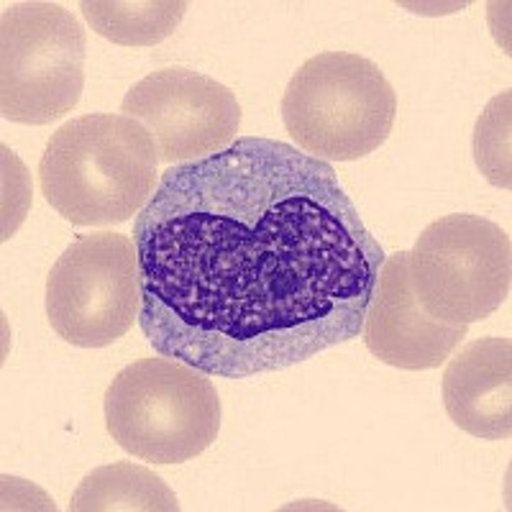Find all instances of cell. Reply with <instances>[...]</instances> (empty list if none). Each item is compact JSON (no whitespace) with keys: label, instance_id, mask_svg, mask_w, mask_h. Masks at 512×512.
<instances>
[{"label":"cell","instance_id":"cell-13","mask_svg":"<svg viewBox=\"0 0 512 512\" xmlns=\"http://www.w3.org/2000/svg\"><path fill=\"white\" fill-rule=\"evenodd\" d=\"M474 159L484 177L510 190V90L492 98L474 128Z\"/></svg>","mask_w":512,"mask_h":512},{"label":"cell","instance_id":"cell-12","mask_svg":"<svg viewBox=\"0 0 512 512\" xmlns=\"http://www.w3.org/2000/svg\"><path fill=\"white\" fill-rule=\"evenodd\" d=\"M187 3L175 0H82L80 11L93 31L118 47H154L175 34Z\"/></svg>","mask_w":512,"mask_h":512},{"label":"cell","instance_id":"cell-1","mask_svg":"<svg viewBox=\"0 0 512 512\" xmlns=\"http://www.w3.org/2000/svg\"><path fill=\"white\" fill-rule=\"evenodd\" d=\"M134 244L146 341L221 379L359 338L387 259L331 164L262 136L167 167Z\"/></svg>","mask_w":512,"mask_h":512},{"label":"cell","instance_id":"cell-5","mask_svg":"<svg viewBox=\"0 0 512 512\" xmlns=\"http://www.w3.org/2000/svg\"><path fill=\"white\" fill-rule=\"evenodd\" d=\"M88 36L59 3H11L0 13V116L49 126L80 103Z\"/></svg>","mask_w":512,"mask_h":512},{"label":"cell","instance_id":"cell-8","mask_svg":"<svg viewBox=\"0 0 512 512\" xmlns=\"http://www.w3.org/2000/svg\"><path fill=\"white\" fill-rule=\"evenodd\" d=\"M121 116L139 121L157 144L159 164L172 167L228 149L239 134L241 105L213 77L162 67L128 90Z\"/></svg>","mask_w":512,"mask_h":512},{"label":"cell","instance_id":"cell-3","mask_svg":"<svg viewBox=\"0 0 512 512\" xmlns=\"http://www.w3.org/2000/svg\"><path fill=\"white\" fill-rule=\"evenodd\" d=\"M103 408L113 441L152 464H185L221 433V400L210 374L159 354L123 367L105 390Z\"/></svg>","mask_w":512,"mask_h":512},{"label":"cell","instance_id":"cell-7","mask_svg":"<svg viewBox=\"0 0 512 512\" xmlns=\"http://www.w3.org/2000/svg\"><path fill=\"white\" fill-rule=\"evenodd\" d=\"M141 277L134 239L116 231L80 236L47 277V318L62 341L103 349L139 320Z\"/></svg>","mask_w":512,"mask_h":512},{"label":"cell","instance_id":"cell-10","mask_svg":"<svg viewBox=\"0 0 512 512\" xmlns=\"http://www.w3.org/2000/svg\"><path fill=\"white\" fill-rule=\"evenodd\" d=\"M443 405L456 428L482 441L512 433V344L487 336L466 344L443 372Z\"/></svg>","mask_w":512,"mask_h":512},{"label":"cell","instance_id":"cell-6","mask_svg":"<svg viewBox=\"0 0 512 512\" xmlns=\"http://www.w3.org/2000/svg\"><path fill=\"white\" fill-rule=\"evenodd\" d=\"M408 269L431 318L446 326L482 323L510 297V233L472 213L443 216L418 236Z\"/></svg>","mask_w":512,"mask_h":512},{"label":"cell","instance_id":"cell-4","mask_svg":"<svg viewBox=\"0 0 512 512\" xmlns=\"http://www.w3.org/2000/svg\"><path fill=\"white\" fill-rule=\"evenodd\" d=\"M397 95L367 57L323 52L292 75L282 98L287 134L320 162H356L390 139Z\"/></svg>","mask_w":512,"mask_h":512},{"label":"cell","instance_id":"cell-2","mask_svg":"<svg viewBox=\"0 0 512 512\" xmlns=\"http://www.w3.org/2000/svg\"><path fill=\"white\" fill-rule=\"evenodd\" d=\"M157 169V144L139 121L88 113L52 134L39 162V187L72 226H118L149 203Z\"/></svg>","mask_w":512,"mask_h":512},{"label":"cell","instance_id":"cell-11","mask_svg":"<svg viewBox=\"0 0 512 512\" xmlns=\"http://www.w3.org/2000/svg\"><path fill=\"white\" fill-rule=\"evenodd\" d=\"M72 512H177L180 500L162 477L146 466L118 461L82 479L70 502Z\"/></svg>","mask_w":512,"mask_h":512},{"label":"cell","instance_id":"cell-9","mask_svg":"<svg viewBox=\"0 0 512 512\" xmlns=\"http://www.w3.org/2000/svg\"><path fill=\"white\" fill-rule=\"evenodd\" d=\"M410 251L387 256L364 315V344L387 367L405 372L438 369L454 356L469 326H446L420 308L410 285Z\"/></svg>","mask_w":512,"mask_h":512}]
</instances>
